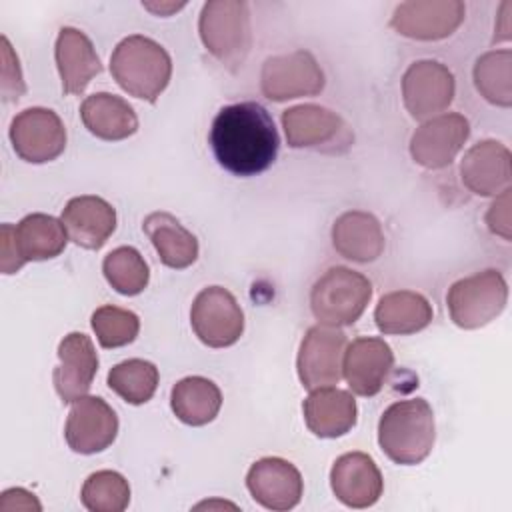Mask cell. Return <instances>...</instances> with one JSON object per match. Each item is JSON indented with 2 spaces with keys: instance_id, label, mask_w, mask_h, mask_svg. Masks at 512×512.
<instances>
[{
  "instance_id": "30bf717a",
  "label": "cell",
  "mask_w": 512,
  "mask_h": 512,
  "mask_svg": "<svg viewBox=\"0 0 512 512\" xmlns=\"http://www.w3.org/2000/svg\"><path fill=\"white\" fill-rule=\"evenodd\" d=\"M10 142L22 160L44 164L56 160L64 152L66 128L54 110L34 106L12 118Z\"/></svg>"
},
{
  "instance_id": "4dcf8cb0",
  "label": "cell",
  "mask_w": 512,
  "mask_h": 512,
  "mask_svg": "<svg viewBox=\"0 0 512 512\" xmlns=\"http://www.w3.org/2000/svg\"><path fill=\"white\" fill-rule=\"evenodd\" d=\"M108 386L128 404L148 402L158 386V368L142 358H130L108 372Z\"/></svg>"
},
{
  "instance_id": "44dd1931",
  "label": "cell",
  "mask_w": 512,
  "mask_h": 512,
  "mask_svg": "<svg viewBox=\"0 0 512 512\" xmlns=\"http://www.w3.org/2000/svg\"><path fill=\"white\" fill-rule=\"evenodd\" d=\"M62 224L74 244L98 250L116 230V210L100 196H76L64 206Z\"/></svg>"
},
{
  "instance_id": "f1b7e54d",
  "label": "cell",
  "mask_w": 512,
  "mask_h": 512,
  "mask_svg": "<svg viewBox=\"0 0 512 512\" xmlns=\"http://www.w3.org/2000/svg\"><path fill=\"white\" fill-rule=\"evenodd\" d=\"M170 406L180 422L188 426H204L218 416L222 392L204 376H188L174 384Z\"/></svg>"
},
{
  "instance_id": "cb8c5ba5",
  "label": "cell",
  "mask_w": 512,
  "mask_h": 512,
  "mask_svg": "<svg viewBox=\"0 0 512 512\" xmlns=\"http://www.w3.org/2000/svg\"><path fill=\"white\" fill-rule=\"evenodd\" d=\"M332 246L342 258L366 264L382 256L386 238L374 214L350 210L334 220Z\"/></svg>"
},
{
  "instance_id": "d6a6232c",
  "label": "cell",
  "mask_w": 512,
  "mask_h": 512,
  "mask_svg": "<svg viewBox=\"0 0 512 512\" xmlns=\"http://www.w3.org/2000/svg\"><path fill=\"white\" fill-rule=\"evenodd\" d=\"M80 500L90 512H122L130 504L128 480L114 470H98L86 478Z\"/></svg>"
},
{
  "instance_id": "836d02e7",
  "label": "cell",
  "mask_w": 512,
  "mask_h": 512,
  "mask_svg": "<svg viewBox=\"0 0 512 512\" xmlns=\"http://www.w3.org/2000/svg\"><path fill=\"white\" fill-rule=\"evenodd\" d=\"M92 330L102 348H120L134 342L140 320L132 310L106 304L92 314Z\"/></svg>"
},
{
  "instance_id": "9c48e42d",
  "label": "cell",
  "mask_w": 512,
  "mask_h": 512,
  "mask_svg": "<svg viewBox=\"0 0 512 512\" xmlns=\"http://www.w3.org/2000/svg\"><path fill=\"white\" fill-rule=\"evenodd\" d=\"M262 94L272 102H286L302 96H316L324 88V72L308 50L272 56L260 74Z\"/></svg>"
},
{
  "instance_id": "ba28073f",
  "label": "cell",
  "mask_w": 512,
  "mask_h": 512,
  "mask_svg": "<svg viewBox=\"0 0 512 512\" xmlns=\"http://www.w3.org/2000/svg\"><path fill=\"white\" fill-rule=\"evenodd\" d=\"M190 324L198 340L210 348H226L240 340L244 332V312L222 286L200 290L190 308Z\"/></svg>"
},
{
  "instance_id": "e0dca14e",
  "label": "cell",
  "mask_w": 512,
  "mask_h": 512,
  "mask_svg": "<svg viewBox=\"0 0 512 512\" xmlns=\"http://www.w3.org/2000/svg\"><path fill=\"white\" fill-rule=\"evenodd\" d=\"M246 486L260 506L278 512L294 508L304 490L298 468L276 456L256 460L246 474Z\"/></svg>"
},
{
  "instance_id": "7402d4cb",
  "label": "cell",
  "mask_w": 512,
  "mask_h": 512,
  "mask_svg": "<svg viewBox=\"0 0 512 512\" xmlns=\"http://www.w3.org/2000/svg\"><path fill=\"white\" fill-rule=\"evenodd\" d=\"M302 410L308 430L318 438H338L348 434L358 416L354 396L334 386L310 390Z\"/></svg>"
},
{
  "instance_id": "7c38bea8",
  "label": "cell",
  "mask_w": 512,
  "mask_h": 512,
  "mask_svg": "<svg viewBox=\"0 0 512 512\" xmlns=\"http://www.w3.org/2000/svg\"><path fill=\"white\" fill-rule=\"evenodd\" d=\"M456 92L454 74L438 60H418L402 76L404 106L414 120H430L444 112Z\"/></svg>"
},
{
  "instance_id": "277c9868",
  "label": "cell",
  "mask_w": 512,
  "mask_h": 512,
  "mask_svg": "<svg viewBox=\"0 0 512 512\" xmlns=\"http://www.w3.org/2000/svg\"><path fill=\"white\" fill-rule=\"evenodd\" d=\"M198 32L206 50L228 70H238L252 46L250 12L242 0H210L202 6Z\"/></svg>"
},
{
  "instance_id": "f546056e",
  "label": "cell",
  "mask_w": 512,
  "mask_h": 512,
  "mask_svg": "<svg viewBox=\"0 0 512 512\" xmlns=\"http://www.w3.org/2000/svg\"><path fill=\"white\" fill-rule=\"evenodd\" d=\"M474 84L488 102L508 108L512 104V52L482 54L474 64Z\"/></svg>"
},
{
  "instance_id": "9a60e30c",
  "label": "cell",
  "mask_w": 512,
  "mask_h": 512,
  "mask_svg": "<svg viewBox=\"0 0 512 512\" xmlns=\"http://www.w3.org/2000/svg\"><path fill=\"white\" fill-rule=\"evenodd\" d=\"M466 8L458 0H410L396 6L390 26L414 40H442L464 20Z\"/></svg>"
},
{
  "instance_id": "ffe728a7",
  "label": "cell",
  "mask_w": 512,
  "mask_h": 512,
  "mask_svg": "<svg viewBox=\"0 0 512 512\" xmlns=\"http://www.w3.org/2000/svg\"><path fill=\"white\" fill-rule=\"evenodd\" d=\"M464 186L478 196H498L510 188V152L502 142L482 140L460 162Z\"/></svg>"
},
{
  "instance_id": "603a6c76",
  "label": "cell",
  "mask_w": 512,
  "mask_h": 512,
  "mask_svg": "<svg viewBox=\"0 0 512 512\" xmlns=\"http://www.w3.org/2000/svg\"><path fill=\"white\" fill-rule=\"evenodd\" d=\"M54 58L64 94H82L90 80L102 72L92 40L78 28L64 26L58 32Z\"/></svg>"
},
{
  "instance_id": "2e32d148",
  "label": "cell",
  "mask_w": 512,
  "mask_h": 512,
  "mask_svg": "<svg viewBox=\"0 0 512 512\" xmlns=\"http://www.w3.org/2000/svg\"><path fill=\"white\" fill-rule=\"evenodd\" d=\"M394 366V352L382 338L360 336L346 346L342 376L358 396H376Z\"/></svg>"
},
{
  "instance_id": "e575fe53",
  "label": "cell",
  "mask_w": 512,
  "mask_h": 512,
  "mask_svg": "<svg viewBox=\"0 0 512 512\" xmlns=\"http://www.w3.org/2000/svg\"><path fill=\"white\" fill-rule=\"evenodd\" d=\"M2 98L6 102H18L20 96L26 92V84L22 78L18 56L14 54L6 36H2Z\"/></svg>"
},
{
  "instance_id": "5b68a950",
  "label": "cell",
  "mask_w": 512,
  "mask_h": 512,
  "mask_svg": "<svg viewBox=\"0 0 512 512\" xmlns=\"http://www.w3.org/2000/svg\"><path fill=\"white\" fill-rule=\"evenodd\" d=\"M372 298L370 280L346 266L328 268L310 290L314 318L326 326H352Z\"/></svg>"
},
{
  "instance_id": "f35d334b",
  "label": "cell",
  "mask_w": 512,
  "mask_h": 512,
  "mask_svg": "<svg viewBox=\"0 0 512 512\" xmlns=\"http://www.w3.org/2000/svg\"><path fill=\"white\" fill-rule=\"evenodd\" d=\"M144 8H148L150 12H154V14H160V16H164V14H170V12H174V10H178V8H182L184 6V2H180V4H174V2H170V4H142Z\"/></svg>"
},
{
  "instance_id": "1f68e13d",
  "label": "cell",
  "mask_w": 512,
  "mask_h": 512,
  "mask_svg": "<svg viewBox=\"0 0 512 512\" xmlns=\"http://www.w3.org/2000/svg\"><path fill=\"white\" fill-rule=\"evenodd\" d=\"M102 272L108 284L124 296L140 294L150 280L148 264L132 246H118L108 252L102 262Z\"/></svg>"
},
{
  "instance_id": "d6986e66",
  "label": "cell",
  "mask_w": 512,
  "mask_h": 512,
  "mask_svg": "<svg viewBox=\"0 0 512 512\" xmlns=\"http://www.w3.org/2000/svg\"><path fill=\"white\" fill-rule=\"evenodd\" d=\"M334 496L348 508H368L378 502L384 490L376 462L364 452H348L334 460L330 470Z\"/></svg>"
},
{
  "instance_id": "484cf974",
  "label": "cell",
  "mask_w": 512,
  "mask_h": 512,
  "mask_svg": "<svg viewBox=\"0 0 512 512\" xmlns=\"http://www.w3.org/2000/svg\"><path fill=\"white\" fill-rule=\"evenodd\" d=\"M142 228L156 248L164 266L182 270L196 262L198 240L180 220L168 212H152L144 218Z\"/></svg>"
},
{
  "instance_id": "8d00e7d4",
  "label": "cell",
  "mask_w": 512,
  "mask_h": 512,
  "mask_svg": "<svg viewBox=\"0 0 512 512\" xmlns=\"http://www.w3.org/2000/svg\"><path fill=\"white\" fill-rule=\"evenodd\" d=\"M24 266V262L18 256L16 244H14V226L2 224L0 230V270L4 274H14Z\"/></svg>"
},
{
  "instance_id": "52a82bcc",
  "label": "cell",
  "mask_w": 512,
  "mask_h": 512,
  "mask_svg": "<svg viewBox=\"0 0 512 512\" xmlns=\"http://www.w3.org/2000/svg\"><path fill=\"white\" fill-rule=\"evenodd\" d=\"M282 128L290 148L344 154L354 140L348 124L336 112L318 104H298L284 110Z\"/></svg>"
},
{
  "instance_id": "8fae6325",
  "label": "cell",
  "mask_w": 512,
  "mask_h": 512,
  "mask_svg": "<svg viewBox=\"0 0 512 512\" xmlns=\"http://www.w3.org/2000/svg\"><path fill=\"white\" fill-rule=\"evenodd\" d=\"M348 346L346 334L336 326H312L298 350L296 368L304 388L314 390L338 384L342 378V358Z\"/></svg>"
},
{
  "instance_id": "83f0119b",
  "label": "cell",
  "mask_w": 512,
  "mask_h": 512,
  "mask_svg": "<svg viewBox=\"0 0 512 512\" xmlns=\"http://www.w3.org/2000/svg\"><path fill=\"white\" fill-rule=\"evenodd\" d=\"M68 240L62 220L42 212L28 214L14 226V244L24 264L56 258Z\"/></svg>"
},
{
  "instance_id": "d4e9b609",
  "label": "cell",
  "mask_w": 512,
  "mask_h": 512,
  "mask_svg": "<svg viewBox=\"0 0 512 512\" xmlns=\"http://www.w3.org/2000/svg\"><path fill=\"white\" fill-rule=\"evenodd\" d=\"M80 118L90 134L108 142L124 140L138 130L134 108L124 98L110 92L86 96L80 104Z\"/></svg>"
},
{
  "instance_id": "5bb4252c",
  "label": "cell",
  "mask_w": 512,
  "mask_h": 512,
  "mask_svg": "<svg viewBox=\"0 0 512 512\" xmlns=\"http://www.w3.org/2000/svg\"><path fill=\"white\" fill-rule=\"evenodd\" d=\"M118 434V416L100 396H82L72 402L64 438L78 454H96L106 450Z\"/></svg>"
},
{
  "instance_id": "d590c367",
  "label": "cell",
  "mask_w": 512,
  "mask_h": 512,
  "mask_svg": "<svg viewBox=\"0 0 512 512\" xmlns=\"http://www.w3.org/2000/svg\"><path fill=\"white\" fill-rule=\"evenodd\" d=\"M486 224L494 234L502 236L504 240L512 238V232H510V228H512V224H510V188L496 196V200L492 202V206L486 214Z\"/></svg>"
},
{
  "instance_id": "8992f818",
  "label": "cell",
  "mask_w": 512,
  "mask_h": 512,
  "mask_svg": "<svg viewBox=\"0 0 512 512\" xmlns=\"http://www.w3.org/2000/svg\"><path fill=\"white\" fill-rule=\"evenodd\" d=\"M506 300V280L494 268L456 280L446 294L450 318L464 330L482 328L492 322L504 310Z\"/></svg>"
},
{
  "instance_id": "7a4b0ae2",
  "label": "cell",
  "mask_w": 512,
  "mask_h": 512,
  "mask_svg": "<svg viewBox=\"0 0 512 512\" xmlns=\"http://www.w3.org/2000/svg\"><path fill=\"white\" fill-rule=\"evenodd\" d=\"M434 412L424 398L390 404L378 422V444L396 464H420L434 446Z\"/></svg>"
},
{
  "instance_id": "4fadbf2b",
  "label": "cell",
  "mask_w": 512,
  "mask_h": 512,
  "mask_svg": "<svg viewBox=\"0 0 512 512\" xmlns=\"http://www.w3.org/2000/svg\"><path fill=\"white\" fill-rule=\"evenodd\" d=\"M470 136V122L458 114H440L426 120L410 138V156L416 164L438 170L456 158Z\"/></svg>"
},
{
  "instance_id": "3957f363",
  "label": "cell",
  "mask_w": 512,
  "mask_h": 512,
  "mask_svg": "<svg viewBox=\"0 0 512 512\" xmlns=\"http://www.w3.org/2000/svg\"><path fill=\"white\" fill-rule=\"evenodd\" d=\"M110 72L118 86L134 98L156 102L172 76L170 54L156 40L132 34L118 42L110 56Z\"/></svg>"
},
{
  "instance_id": "ac0fdd59",
  "label": "cell",
  "mask_w": 512,
  "mask_h": 512,
  "mask_svg": "<svg viewBox=\"0 0 512 512\" xmlns=\"http://www.w3.org/2000/svg\"><path fill=\"white\" fill-rule=\"evenodd\" d=\"M58 366L52 380L62 402L72 404L86 396L98 372V356L84 332H70L58 344Z\"/></svg>"
},
{
  "instance_id": "4316f807",
  "label": "cell",
  "mask_w": 512,
  "mask_h": 512,
  "mask_svg": "<svg viewBox=\"0 0 512 512\" xmlns=\"http://www.w3.org/2000/svg\"><path fill=\"white\" fill-rule=\"evenodd\" d=\"M430 302L412 290H396L384 294L374 310L376 326L382 334H416L432 322Z\"/></svg>"
},
{
  "instance_id": "6da1fadb",
  "label": "cell",
  "mask_w": 512,
  "mask_h": 512,
  "mask_svg": "<svg viewBox=\"0 0 512 512\" xmlns=\"http://www.w3.org/2000/svg\"><path fill=\"white\" fill-rule=\"evenodd\" d=\"M210 146L218 164L230 174L256 176L274 164L280 136L268 110L246 100L228 104L214 116Z\"/></svg>"
},
{
  "instance_id": "74e56055",
  "label": "cell",
  "mask_w": 512,
  "mask_h": 512,
  "mask_svg": "<svg viewBox=\"0 0 512 512\" xmlns=\"http://www.w3.org/2000/svg\"><path fill=\"white\" fill-rule=\"evenodd\" d=\"M0 510L2 512H14V510H26V512H38L42 510L40 502L34 494H30L24 488H10L4 490L0 496Z\"/></svg>"
}]
</instances>
